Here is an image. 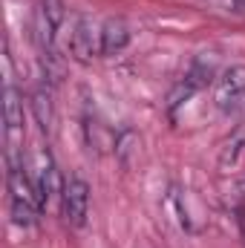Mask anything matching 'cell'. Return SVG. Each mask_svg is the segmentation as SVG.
Masks as SVG:
<instances>
[{
    "label": "cell",
    "mask_w": 245,
    "mask_h": 248,
    "mask_svg": "<svg viewBox=\"0 0 245 248\" xmlns=\"http://www.w3.org/2000/svg\"><path fill=\"white\" fill-rule=\"evenodd\" d=\"M61 20H63V9L58 0H41L38 3V9L32 15V38H35L38 49L44 52V58L55 55L52 46H55V32H58Z\"/></svg>",
    "instance_id": "1"
},
{
    "label": "cell",
    "mask_w": 245,
    "mask_h": 248,
    "mask_svg": "<svg viewBox=\"0 0 245 248\" xmlns=\"http://www.w3.org/2000/svg\"><path fill=\"white\" fill-rule=\"evenodd\" d=\"M61 202H63V217L69 225L81 228L87 222V211H90V185L78 176L63 179L61 185Z\"/></svg>",
    "instance_id": "4"
},
{
    "label": "cell",
    "mask_w": 245,
    "mask_h": 248,
    "mask_svg": "<svg viewBox=\"0 0 245 248\" xmlns=\"http://www.w3.org/2000/svg\"><path fill=\"white\" fill-rule=\"evenodd\" d=\"M127 44H130V26L124 23L122 17L104 20V26H101V55L104 58L119 55Z\"/></svg>",
    "instance_id": "7"
},
{
    "label": "cell",
    "mask_w": 245,
    "mask_h": 248,
    "mask_svg": "<svg viewBox=\"0 0 245 248\" xmlns=\"http://www.w3.org/2000/svg\"><path fill=\"white\" fill-rule=\"evenodd\" d=\"M58 185H63V182H58V168H55L49 150H38V156H35V190H38V199L44 208L55 193H61Z\"/></svg>",
    "instance_id": "6"
},
{
    "label": "cell",
    "mask_w": 245,
    "mask_h": 248,
    "mask_svg": "<svg viewBox=\"0 0 245 248\" xmlns=\"http://www.w3.org/2000/svg\"><path fill=\"white\" fill-rule=\"evenodd\" d=\"M231 3H234L237 9H245V0H231Z\"/></svg>",
    "instance_id": "9"
},
{
    "label": "cell",
    "mask_w": 245,
    "mask_h": 248,
    "mask_svg": "<svg viewBox=\"0 0 245 248\" xmlns=\"http://www.w3.org/2000/svg\"><path fill=\"white\" fill-rule=\"evenodd\" d=\"M3 122H6V144H9V165H17V150L23 144V95L9 81L3 93Z\"/></svg>",
    "instance_id": "2"
},
{
    "label": "cell",
    "mask_w": 245,
    "mask_h": 248,
    "mask_svg": "<svg viewBox=\"0 0 245 248\" xmlns=\"http://www.w3.org/2000/svg\"><path fill=\"white\" fill-rule=\"evenodd\" d=\"M32 113H35V119L41 124V130L44 133H49L52 130V122H55V113H52V95H49V90H35L32 93Z\"/></svg>",
    "instance_id": "8"
},
{
    "label": "cell",
    "mask_w": 245,
    "mask_h": 248,
    "mask_svg": "<svg viewBox=\"0 0 245 248\" xmlns=\"http://www.w3.org/2000/svg\"><path fill=\"white\" fill-rule=\"evenodd\" d=\"M69 52L81 63H87V61H92L95 55H101V29H95L87 17H81L75 23V32H72Z\"/></svg>",
    "instance_id": "5"
},
{
    "label": "cell",
    "mask_w": 245,
    "mask_h": 248,
    "mask_svg": "<svg viewBox=\"0 0 245 248\" xmlns=\"http://www.w3.org/2000/svg\"><path fill=\"white\" fill-rule=\"evenodd\" d=\"M245 101V66H228L214 87V104L222 113H234Z\"/></svg>",
    "instance_id": "3"
}]
</instances>
